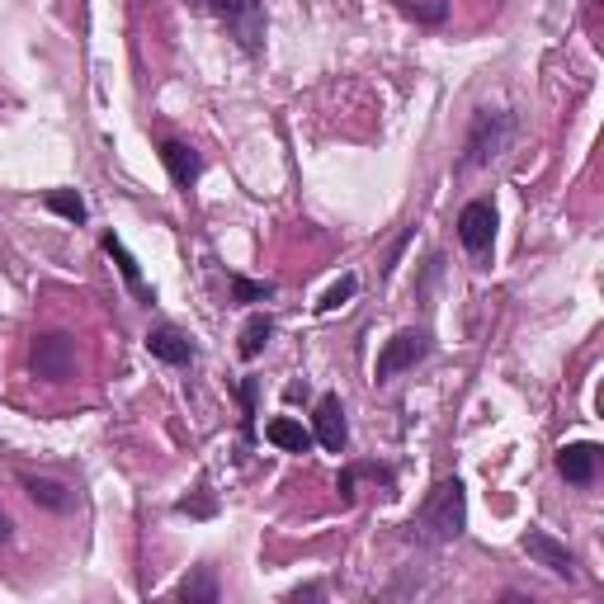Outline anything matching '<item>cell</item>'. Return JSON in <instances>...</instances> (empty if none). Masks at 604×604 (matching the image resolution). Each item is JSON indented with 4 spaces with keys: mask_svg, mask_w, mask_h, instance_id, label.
<instances>
[{
    "mask_svg": "<svg viewBox=\"0 0 604 604\" xmlns=\"http://www.w3.org/2000/svg\"><path fill=\"white\" fill-rule=\"evenodd\" d=\"M464 524H468V491L458 477H444V482L425 496V506L412 514V539L444 548V543L464 539Z\"/></svg>",
    "mask_w": 604,
    "mask_h": 604,
    "instance_id": "cell-1",
    "label": "cell"
},
{
    "mask_svg": "<svg viewBox=\"0 0 604 604\" xmlns=\"http://www.w3.org/2000/svg\"><path fill=\"white\" fill-rule=\"evenodd\" d=\"M510 133H514V114L506 110H477L468 123V142H464V166H491L496 156L510 147Z\"/></svg>",
    "mask_w": 604,
    "mask_h": 604,
    "instance_id": "cell-2",
    "label": "cell"
},
{
    "mask_svg": "<svg viewBox=\"0 0 604 604\" xmlns=\"http://www.w3.org/2000/svg\"><path fill=\"white\" fill-rule=\"evenodd\" d=\"M204 14L222 20L227 33L241 43V52H260L264 48V10L260 0H194Z\"/></svg>",
    "mask_w": 604,
    "mask_h": 604,
    "instance_id": "cell-3",
    "label": "cell"
},
{
    "mask_svg": "<svg viewBox=\"0 0 604 604\" xmlns=\"http://www.w3.org/2000/svg\"><path fill=\"white\" fill-rule=\"evenodd\" d=\"M29 368L39 373L43 383H66L76 378V341L66 331H48V335H33V350H29Z\"/></svg>",
    "mask_w": 604,
    "mask_h": 604,
    "instance_id": "cell-4",
    "label": "cell"
},
{
    "mask_svg": "<svg viewBox=\"0 0 604 604\" xmlns=\"http://www.w3.org/2000/svg\"><path fill=\"white\" fill-rule=\"evenodd\" d=\"M425 354H430V335L406 326V331H397L393 341H387V345L378 350V364H373V378H378V383H393L397 373L416 368V364L425 360Z\"/></svg>",
    "mask_w": 604,
    "mask_h": 604,
    "instance_id": "cell-5",
    "label": "cell"
},
{
    "mask_svg": "<svg viewBox=\"0 0 604 604\" xmlns=\"http://www.w3.org/2000/svg\"><path fill=\"white\" fill-rule=\"evenodd\" d=\"M458 241L472 260H487L491 256V241H496V208L491 199H472L464 212H458Z\"/></svg>",
    "mask_w": 604,
    "mask_h": 604,
    "instance_id": "cell-6",
    "label": "cell"
},
{
    "mask_svg": "<svg viewBox=\"0 0 604 604\" xmlns=\"http://www.w3.org/2000/svg\"><path fill=\"white\" fill-rule=\"evenodd\" d=\"M312 439L322 444L326 454H345V444H350V425H345V406L335 393H326L322 402H316V412H312Z\"/></svg>",
    "mask_w": 604,
    "mask_h": 604,
    "instance_id": "cell-7",
    "label": "cell"
},
{
    "mask_svg": "<svg viewBox=\"0 0 604 604\" xmlns=\"http://www.w3.org/2000/svg\"><path fill=\"white\" fill-rule=\"evenodd\" d=\"M520 548L529 558H534L539 566H548L553 576H562V581H576V558L566 553V543H558L553 534H543V529H529V534L520 539Z\"/></svg>",
    "mask_w": 604,
    "mask_h": 604,
    "instance_id": "cell-8",
    "label": "cell"
},
{
    "mask_svg": "<svg viewBox=\"0 0 604 604\" xmlns=\"http://www.w3.org/2000/svg\"><path fill=\"white\" fill-rule=\"evenodd\" d=\"M595 468H600V444L581 439V444H562V449H558V472L572 487H591L595 482Z\"/></svg>",
    "mask_w": 604,
    "mask_h": 604,
    "instance_id": "cell-9",
    "label": "cell"
},
{
    "mask_svg": "<svg viewBox=\"0 0 604 604\" xmlns=\"http://www.w3.org/2000/svg\"><path fill=\"white\" fill-rule=\"evenodd\" d=\"M162 166L170 170V185L189 194L194 185H199V175H204V156L194 147H185V142H162Z\"/></svg>",
    "mask_w": 604,
    "mask_h": 604,
    "instance_id": "cell-10",
    "label": "cell"
},
{
    "mask_svg": "<svg viewBox=\"0 0 604 604\" xmlns=\"http://www.w3.org/2000/svg\"><path fill=\"white\" fill-rule=\"evenodd\" d=\"M100 246H104V256H114L118 274H123V283H128V289H133V298H137V302H147V308H152L156 293H152V283L142 279V264H137V256H133L128 246H123L114 232H104V237H100Z\"/></svg>",
    "mask_w": 604,
    "mask_h": 604,
    "instance_id": "cell-11",
    "label": "cell"
},
{
    "mask_svg": "<svg viewBox=\"0 0 604 604\" xmlns=\"http://www.w3.org/2000/svg\"><path fill=\"white\" fill-rule=\"evenodd\" d=\"M147 350H152V360H162V364H170V368H185V364H194V354H199L189 335H180L175 326L147 331Z\"/></svg>",
    "mask_w": 604,
    "mask_h": 604,
    "instance_id": "cell-12",
    "label": "cell"
},
{
    "mask_svg": "<svg viewBox=\"0 0 604 604\" xmlns=\"http://www.w3.org/2000/svg\"><path fill=\"white\" fill-rule=\"evenodd\" d=\"M20 482H24V491H29V501L43 506V510L66 514L71 506H76V491H71L66 482H58V477H33V472H24Z\"/></svg>",
    "mask_w": 604,
    "mask_h": 604,
    "instance_id": "cell-13",
    "label": "cell"
},
{
    "mask_svg": "<svg viewBox=\"0 0 604 604\" xmlns=\"http://www.w3.org/2000/svg\"><path fill=\"white\" fill-rule=\"evenodd\" d=\"M264 439L279 444V449H289V454H308L312 449V430H302V425L293 416H274L270 425H264Z\"/></svg>",
    "mask_w": 604,
    "mask_h": 604,
    "instance_id": "cell-14",
    "label": "cell"
},
{
    "mask_svg": "<svg viewBox=\"0 0 604 604\" xmlns=\"http://www.w3.org/2000/svg\"><path fill=\"white\" fill-rule=\"evenodd\" d=\"M43 208L58 212V218H66V222H76V227L91 218V208H85V199H81L76 189H48V194H43Z\"/></svg>",
    "mask_w": 604,
    "mask_h": 604,
    "instance_id": "cell-15",
    "label": "cell"
},
{
    "mask_svg": "<svg viewBox=\"0 0 604 604\" xmlns=\"http://www.w3.org/2000/svg\"><path fill=\"white\" fill-rule=\"evenodd\" d=\"M270 335H274V322H270L264 312H256L251 322L241 326V345H237V350H241V360H260L264 345H270Z\"/></svg>",
    "mask_w": 604,
    "mask_h": 604,
    "instance_id": "cell-16",
    "label": "cell"
},
{
    "mask_svg": "<svg viewBox=\"0 0 604 604\" xmlns=\"http://www.w3.org/2000/svg\"><path fill=\"white\" fill-rule=\"evenodd\" d=\"M406 20H416L425 29H439L444 20H449V0H397Z\"/></svg>",
    "mask_w": 604,
    "mask_h": 604,
    "instance_id": "cell-17",
    "label": "cell"
},
{
    "mask_svg": "<svg viewBox=\"0 0 604 604\" xmlns=\"http://www.w3.org/2000/svg\"><path fill=\"white\" fill-rule=\"evenodd\" d=\"M175 595H180V600H204V604H212V600H218V576H212V566H199V572H194V576H185L180 585H175Z\"/></svg>",
    "mask_w": 604,
    "mask_h": 604,
    "instance_id": "cell-18",
    "label": "cell"
},
{
    "mask_svg": "<svg viewBox=\"0 0 604 604\" xmlns=\"http://www.w3.org/2000/svg\"><path fill=\"white\" fill-rule=\"evenodd\" d=\"M279 289H274V283L270 279H246V274H232V302H241V308H246V302H264V298H274Z\"/></svg>",
    "mask_w": 604,
    "mask_h": 604,
    "instance_id": "cell-19",
    "label": "cell"
},
{
    "mask_svg": "<svg viewBox=\"0 0 604 604\" xmlns=\"http://www.w3.org/2000/svg\"><path fill=\"white\" fill-rule=\"evenodd\" d=\"M354 289H360V279H354V274H345L341 283H331V289H326V298L316 302V312H335V308H345V302L354 298Z\"/></svg>",
    "mask_w": 604,
    "mask_h": 604,
    "instance_id": "cell-20",
    "label": "cell"
},
{
    "mask_svg": "<svg viewBox=\"0 0 604 604\" xmlns=\"http://www.w3.org/2000/svg\"><path fill=\"white\" fill-rule=\"evenodd\" d=\"M368 472H378V482H387V487H393V472H387V468L368 464ZM360 477H364V464H354V468H345V472H341V482H335V487H341V496H345V501H354V482H360Z\"/></svg>",
    "mask_w": 604,
    "mask_h": 604,
    "instance_id": "cell-21",
    "label": "cell"
},
{
    "mask_svg": "<svg viewBox=\"0 0 604 604\" xmlns=\"http://www.w3.org/2000/svg\"><path fill=\"white\" fill-rule=\"evenodd\" d=\"M241 406H246V435H256V378L241 383Z\"/></svg>",
    "mask_w": 604,
    "mask_h": 604,
    "instance_id": "cell-22",
    "label": "cell"
},
{
    "mask_svg": "<svg viewBox=\"0 0 604 604\" xmlns=\"http://www.w3.org/2000/svg\"><path fill=\"white\" fill-rule=\"evenodd\" d=\"M175 510H180V514H212V496H199V501H180Z\"/></svg>",
    "mask_w": 604,
    "mask_h": 604,
    "instance_id": "cell-23",
    "label": "cell"
},
{
    "mask_svg": "<svg viewBox=\"0 0 604 604\" xmlns=\"http://www.w3.org/2000/svg\"><path fill=\"white\" fill-rule=\"evenodd\" d=\"M326 595V585H298V591H289V604H298V600H322Z\"/></svg>",
    "mask_w": 604,
    "mask_h": 604,
    "instance_id": "cell-24",
    "label": "cell"
},
{
    "mask_svg": "<svg viewBox=\"0 0 604 604\" xmlns=\"http://www.w3.org/2000/svg\"><path fill=\"white\" fill-rule=\"evenodd\" d=\"M6 539H10V514L0 510V543H6Z\"/></svg>",
    "mask_w": 604,
    "mask_h": 604,
    "instance_id": "cell-25",
    "label": "cell"
}]
</instances>
